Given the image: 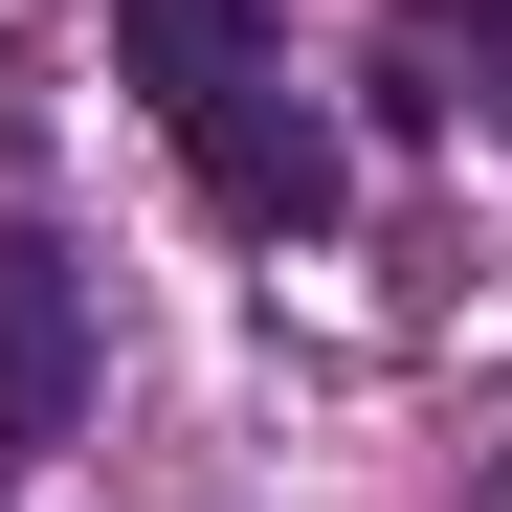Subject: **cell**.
I'll return each instance as SVG.
<instances>
[{"label":"cell","instance_id":"cell-2","mask_svg":"<svg viewBox=\"0 0 512 512\" xmlns=\"http://www.w3.org/2000/svg\"><path fill=\"white\" fill-rule=\"evenodd\" d=\"M67 401H90V312H67V245L0 223V446H67Z\"/></svg>","mask_w":512,"mask_h":512},{"label":"cell","instance_id":"cell-1","mask_svg":"<svg viewBox=\"0 0 512 512\" xmlns=\"http://www.w3.org/2000/svg\"><path fill=\"white\" fill-rule=\"evenodd\" d=\"M156 134H179V179H201V201H223L245 245H312L334 201H357V156H334V112L290 90V45H268V67H223V90H179Z\"/></svg>","mask_w":512,"mask_h":512},{"label":"cell","instance_id":"cell-3","mask_svg":"<svg viewBox=\"0 0 512 512\" xmlns=\"http://www.w3.org/2000/svg\"><path fill=\"white\" fill-rule=\"evenodd\" d=\"M401 67H468L490 134H512V0H401ZM468 90H446V112H468Z\"/></svg>","mask_w":512,"mask_h":512}]
</instances>
